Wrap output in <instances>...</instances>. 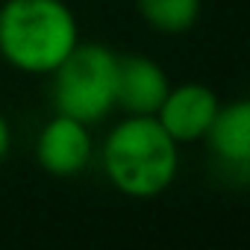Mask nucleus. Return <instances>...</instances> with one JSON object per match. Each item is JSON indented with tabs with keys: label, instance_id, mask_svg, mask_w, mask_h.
Returning a JSON list of instances; mask_svg holds the SVG:
<instances>
[{
	"label": "nucleus",
	"instance_id": "1a4fd4ad",
	"mask_svg": "<svg viewBox=\"0 0 250 250\" xmlns=\"http://www.w3.org/2000/svg\"><path fill=\"white\" fill-rule=\"evenodd\" d=\"M9 150H12V124H9V118L3 112H0V165L6 162Z\"/></svg>",
	"mask_w": 250,
	"mask_h": 250
},
{
	"label": "nucleus",
	"instance_id": "6e6552de",
	"mask_svg": "<svg viewBox=\"0 0 250 250\" xmlns=\"http://www.w3.org/2000/svg\"><path fill=\"white\" fill-rule=\"evenodd\" d=\"M139 18L162 36L188 33L203 9V0H136Z\"/></svg>",
	"mask_w": 250,
	"mask_h": 250
},
{
	"label": "nucleus",
	"instance_id": "20e7f679",
	"mask_svg": "<svg viewBox=\"0 0 250 250\" xmlns=\"http://www.w3.org/2000/svg\"><path fill=\"white\" fill-rule=\"evenodd\" d=\"M36 159L50 177H77L94 159V139L88 124L56 112L39 130Z\"/></svg>",
	"mask_w": 250,
	"mask_h": 250
},
{
	"label": "nucleus",
	"instance_id": "f03ea898",
	"mask_svg": "<svg viewBox=\"0 0 250 250\" xmlns=\"http://www.w3.org/2000/svg\"><path fill=\"white\" fill-rule=\"evenodd\" d=\"M80 44V24L68 0H3L0 59L27 77H50Z\"/></svg>",
	"mask_w": 250,
	"mask_h": 250
},
{
	"label": "nucleus",
	"instance_id": "423d86ee",
	"mask_svg": "<svg viewBox=\"0 0 250 250\" xmlns=\"http://www.w3.org/2000/svg\"><path fill=\"white\" fill-rule=\"evenodd\" d=\"M224 174L244 183L250 174V103L244 97L221 103L203 136Z\"/></svg>",
	"mask_w": 250,
	"mask_h": 250
},
{
	"label": "nucleus",
	"instance_id": "f257e3e1",
	"mask_svg": "<svg viewBox=\"0 0 250 250\" xmlns=\"http://www.w3.org/2000/svg\"><path fill=\"white\" fill-rule=\"evenodd\" d=\"M100 165L109 186L133 200L165 194L180 174V145L156 115H124L100 145Z\"/></svg>",
	"mask_w": 250,
	"mask_h": 250
},
{
	"label": "nucleus",
	"instance_id": "0eeeda50",
	"mask_svg": "<svg viewBox=\"0 0 250 250\" xmlns=\"http://www.w3.org/2000/svg\"><path fill=\"white\" fill-rule=\"evenodd\" d=\"M168 88H171V80L165 68L150 56L145 53L118 56L115 109H121L124 115H156Z\"/></svg>",
	"mask_w": 250,
	"mask_h": 250
},
{
	"label": "nucleus",
	"instance_id": "7ed1b4c3",
	"mask_svg": "<svg viewBox=\"0 0 250 250\" xmlns=\"http://www.w3.org/2000/svg\"><path fill=\"white\" fill-rule=\"evenodd\" d=\"M118 53L97 42H80L50 74L53 109L83 124H97L115 109Z\"/></svg>",
	"mask_w": 250,
	"mask_h": 250
},
{
	"label": "nucleus",
	"instance_id": "39448f33",
	"mask_svg": "<svg viewBox=\"0 0 250 250\" xmlns=\"http://www.w3.org/2000/svg\"><path fill=\"white\" fill-rule=\"evenodd\" d=\"M218 106H221V100L209 85H203V83H180V85H171L168 94L162 97V103L156 109V121L183 147V145L203 142L209 124L218 115Z\"/></svg>",
	"mask_w": 250,
	"mask_h": 250
}]
</instances>
